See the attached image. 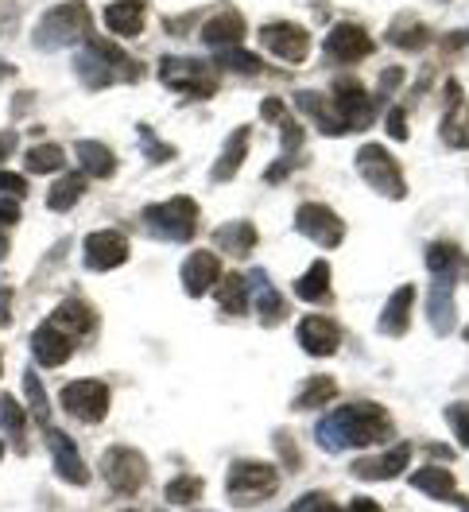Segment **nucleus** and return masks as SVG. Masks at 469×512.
Masks as SVG:
<instances>
[{
	"mask_svg": "<svg viewBox=\"0 0 469 512\" xmlns=\"http://www.w3.org/2000/svg\"><path fill=\"white\" fill-rule=\"evenodd\" d=\"M446 419H450V427H454L458 443H466L469 447V404H454V408H446Z\"/></svg>",
	"mask_w": 469,
	"mask_h": 512,
	"instance_id": "nucleus-45",
	"label": "nucleus"
},
{
	"mask_svg": "<svg viewBox=\"0 0 469 512\" xmlns=\"http://www.w3.org/2000/svg\"><path fill=\"white\" fill-rule=\"evenodd\" d=\"M8 74H12V66H8V63H0V82H4Z\"/></svg>",
	"mask_w": 469,
	"mask_h": 512,
	"instance_id": "nucleus-57",
	"label": "nucleus"
},
{
	"mask_svg": "<svg viewBox=\"0 0 469 512\" xmlns=\"http://www.w3.org/2000/svg\"><path fill=\"white\" fill-rule=\"evenodd\" d=\"M74 156L82 163V175H94V179H113L117 175V156L97 140H78Z\"/></svg>",
	"mask_w": 469,
	"mask_h": 512,
	"instance_id": "nucleus-27",
	"label": "nucleus"
},
{
	"mask_svg": "<svg viewBox=\"0 0 469 512\" xmlns=\"http://www.w3.org/2000/svg\"><path fill=\"white\" fill-rule=\"evenodd\" d=\"M345 512H384V509H380L376 501H369V497H357V501H353V505H349Z\"/></svg>",
	"mask_w": 469,
	"mask_h": 512,
	"instance_id": "nucleus-54",
	"label": "nucleus"
},
{
	"mask_svg": "<svg viewBox=\"0 0 469 512\" xmlns=\"http://www.w3.org/2000/svg\"><path fill=\"white\" fill-rule=\"evenodd\" d=\"M214 295H218L221 311H229V315H245L249 311V280L237 276V272L221 276L218 284H214Z\"/></svg>",
	"mask_w": 469,
	"mask_h": 512,
	"instance_id": "nucleus-31",
	"label": "nucleus"
},
{
	"mask_svg": "<svg viewBox=\"0 0 469 512\" xmlns=\"http://www.w3.org/2000/svg\"><path fill=\"white\" fill-rule=\"evenodd\" d=\"M245 39V16L237 8H221L214 12L206 24H202V43L214 47V51H225V47H241Z\"/></svg>",
	"mask_w": 469,
	"mask_h": 512,
	"instance_id": "nucleus-21",
	"label": "nucleus"
},
{
	"mask_svg": "<svg viewBox=\"0 0 469 512\" xmlns=\"http://www.w3.org/2000/svg\"><path fill=\"white\" fill-rule=\"evenodd\" d=\"M392 431V423L384 416V408H376L369 400L349 404L342 412H334L330 419L318 423V439L326 443V450L342 447H376L384 435Z\"/></svg>",
	"mask_w": 469,
	"mask_h": 512,
	"instance_id": "nucleus-1",
	"label": "nucleus"
},
{
	"mask_svg": "<svg viewBox=\"0 0 469 512\" xmlns=\"http://www.w3.org/2000/svg\"><path fill=\"white\" fill-rule=\"evenodd\" d=\"M411 307H415V288H411V284L392 291V299H388L384 311H380V334L404 338L407 326H411Z\"/></svg>",
	"mask_w": 469,
	"mask_h": 512,
	"instance_id": "nucleus-22",
	"label": "nucleus"
},
{
	"mask_svg": "<svg viewBox=\"0 0 469 512\" xmlns=\"http://www.w3.org/2000/svg\"><path fill=\"white\" fill-rule=\"evenodd\" d=\"M357 171H361V179H365L376 194H384V198H392V202L407 198L404 171H400L396 156H388L380 144H365V148L357 152Z\"/></svg>",
	"mask_w": 469,
	"mask_h": 512,
	"instance_id": "nucleus-7",
	"label": "nucleus"
},
{
	"mask_svg": "<svg viewBox=\"0 0 469 512\" xmlns=\"http://www.w3.org/2000/svg\"><path fill=\"white\" fill-rule=\"evenodd\" d=\"M214 66L233 70V74H264V70H268V66L260 63V55H252L245 47H225V51H218V55H214Z\"/></svg>",
	"mask_w": 469,
	"mask_h": 512,
	"instance_id": "nucleus-37",
	"label": "nucleus"
},
{
	"mask_svg": "<svg viewBox=\"0 0 469 512\" xmlns=\"http://www.w3.org/2000/svg\"><path fill=\"white\" fill-rule=\"evenodd\" d=\"M299 346L311 353V357H330L342 346V330L334 319H322V315H307L299 322Z\"/></svg>",
	"mask_w": 469,
	"mask_h": 512,
	"instance_id": "nucleus-18",
	"label": "nucleus"
},
{
	"mask_svg": "<svg viewBox=\"0 0 469 512\" xmlns=\"http://www.w3.org/2000/svg\"><path fill=\"white\" fill-rule=\"evenodd\" d=\"M411 485H415L419 493L435 497V501H446V497L462 501V497H458V481H454V474H450L446 466H423V470H415V474H411Z\"/></svg>",
	"mask_w": 469,
	"mask_h": 512,
	"instance_id": "nucleus-28",
	"label": "nucleus"
},
{
	"mask_svg": "<svg viewBox=\"0 0 469 512\" xmlns=\"http://www.w3.org/2000/svg\"><path fill=\"white\" fill-rule=\"evenodd\" d=\"M20 222V202L16 198H0V225H16Z\"/></svg>",
	"mask_w": 469,
	"mask_h": 512,
	"instance_id": "nucleus-51",
	"label": "nucleus"
},
{
	"mask_svg": "<svg viewBox=\"0 0 469 512\" xmlns=\"http://www.w3.org/2000/svg\"><path fill=\"white\" fill-rule=\"evenodd\" d=\"M24 423H28L24 404H20L12 392H0V427H4V431H12V435L20 439V435H24Z\"/></svg>",
	"mask_w": 469,
	"mask_h": 512,
	"instance_id": "nucleus-41",
	"label": "nucleus"
},
{
	"mask_svg": "<svg viewBox=\"0 0 469 512\" xmlns=\"http://www.w3.org/2000/svg\"><path fill=\"white\" fill-rule=\"evenodd\" d=\"M295 105H299V109H303L314 125L326 132V136H345L342 117H338V109H334V101H330V97L314 94V90H303V94H295Z\"/></svg>",
	"mask_w": 469,
	"mask_h": 512,
	"instance_id": "nucleus-26",
	"label": "nucleus"
},
{
	"mask_svg": "<svg viewBox=\"0 0 469 512\" xmlns=\"http://www.w3.org/2000/svg\"><path fill=\"white\" fill-rule=\"evenodd\" d=\"M287 171H291V160H276V167H272V171H268L264 179H268V183H280Z\"/></svg>",
	"mask_w": 469,
	"mask_h": 512,
	"instance_id": "nucleus-53",
	"label": "nucleus"
},
{
	"mask_svg": "<svg viewBox=\"0 0 469 512\" xmlns=\"http://www.w3.org/2000/svg\"><path fill=\"white\" fill-rule=\"evenodd\" d=\"M260 117H264V121H276V125H280L283 117H287V105H283L280 97H268V101L260 105Z\"/></svg>",
	"mask_w": 469,
	"mask_h": 512,
	"instance_id": "nucleus-50",
	"label": "nucleus"
},
{
	"mask_svg": "<svg viewBox=\"0 0 469 512\" xmlns=\"http://www.w3.org/2000/svg\"><path fill=\"white\" fill-rule=\"evenodd\" d=\"M330 101H334V109H338V117H342L345 132H361V128L373 125L376 101L365 94V86H361L357 78H338Z\"/></svg>",
	"mask_w": 469,
	"mask_h": 512,
	"instance_id": "nucleus-10",
	"label": "nucleus"
},
{
	"mask_svg": "<svg viewBox=\"0 0 469 512\" xmlns=\"http://www.w3.org/2000/svg\"><path fill=\"white\" fill-rule=\"evenodd\" d=\"M260 43L276 55V59H283V63H303L307 55H311V35H307V28H299V24H264L260 28Z\"/></svg>",
	"mask_w": 469,
	"mask_h": 512,
	"instance_id": "nucleus-13",
	"label": "nucleus"
},
{
	"mask_svg": "<svg viewBox=\"0 0 469 512\" xmlns=\"http://www.w3.org/2000/svg\"><path fill=\"white\" fill-rule=\"evenodd\" d=\"M427 319L435 326V334L454 330V276H435L431 299H427Z\"/></svg>",
	"mask_w": 469,
	"mask_h": 512,
	"instance_id": "nucleus-25",
	"label": "nucleus"
},
{
	"mask_svg": "<svg viewBox=\"0 0 469 512\" xmlns=\"http://www.w3.org/2000/svg\"><path fill=\"white\" fill-rule=\"evenodd\" d=\"M249 156V128H233L229 140H225V152H221L218 167H214V183H225L241 171V163Z\"/></svg>",
	"mask_w": 469,
	"mask_h": 512,
	"instance_id": "nucleus-30",
	"label": "nucleus"
},
{
	"mask_svg": "<svg viewBox=\"0 0 469 512\" xmlns=\"http://www.w3.org/2000/svg\"><path fill=\"white\" fill-rule=\"evenodd\" d=\"M28 194V179L24 175H16V171H0V198H24Z\"/></svg>",
	"mask_w": 469,
	"mask_h": 512,
	"instance_id": "nucleus-44",
	"label": "nucleus"
},
{
	"mask_svg": "<svg viewBox=\"0 0 469 512\" xmlns=\"http://www.w3.org/2000/svg\"><path fill=\"white\" fill-rule=\"evenodd\" d=\"M322 47H326V55H330L334 63L353 66V63H361V59H369L376 43L361 24H334L330 35L322 39Z\"/></svg>",
	"mask_w": 469,
	"mask_h": 512,
	"instance_id": "nucleus-12",
	"label": "nucleus"
},
{
	"mask_svg": "<svg viewBox=\"0 0 469 512\" xmlns=\"http://www.w3.org/2000/svg\"><path fill=\"white\" fill-rule=\"evenodd\" d=\"M245 280L252 284L249 295L256 299V315H260L264 326H276L280 319H287V299L272 288V280H268L264 272H252V276H245Z\"/></svg>",
	"mask_w": 469,
	"mask_h": 512,
	"instance_id": "nucleus-23",
	"label": "nucleus"
},
{
	"mask_svg": "<svg viewBox=\"0 0 469 512\" xmlns=\"http://www.w3.org/2000/svg\"><path fill=\"white\" fill-rule=\"evenodd\" d=\"M295 225H299L303 237H311L314 245H322V249H338V245L345 241V222L330 210V206H322V202L299 206Z\"/></svg>",
	"mask_w": 469,
	"mask_h": 512,
	"instance_id": "nucleus-11",
	"label": "nucleus"
},
{
	"mask_svg": "<svg viewBox=\"0 0 469 512\" xmlns=\"http://www.w3.org/2000/svg\"><path fill=\"white\" fill-rule=\"evenodd\" d=\"M144 12H148L144 0H113L105 8V28L121 39H132V35L144 32Z\"/></svg>",
	"mask_w": 469,
	"mask_h": 512,
	"instance_id": "nucleus-24",
	"label": "nucleus"
},
{
	"mask_svg": "<svg viewBox=\"0 0 469 512\" xmlns=\"http://www.w3.org/2000/svg\"><path fill=\"white\" fill-rule=\"evenodd\" d=\"M144 222L152 225L156 237H167V241H190L198 233V202L179 194V198H167L159 206H148L144 210Z\"/></svg>",
	"mask_w": 469,
	"mask_h": 512,
	"instance_id": "nucleus-6",
	"label": "nucleus"
},
{
	"mask_svg": "<svg viewBox=\"0 0 469 512\" xmlns=\"http://www.w3.org/2000/svg\"><path fill=\"white\" fill-rule=\"evenodd\" d=\"M66 163V152L59 144H35L32 152H28V171L32 175H51V171H59Z\"/></svg>",
	"mask_w": 469,
	"mask_h": 512,
	"instance_id": "nucleus-40",
	"label": "nucleus"
},
{
	"mask_svg": "<svg viewBox=\"0 0 469 512\" xmlns=\"http://www.w3.org/2000/svg\"><path fill=\"white\" fill-rule=\"evenodd\" d=\"M458 264H462V253H458V245H450V241H435V245L427 249V268H431V276H454Z\"/></svg>",
	"mask_w": 469,
	"mask_h": 512,
	"instance_id": "nucleus-39",
	"label": "nucleus"
},
{
	"mask_svg": "<svg viewBox=\"0 0 469 512\" xmlns=\"http://www.w3.org/2000/svg\"><path fill=\"white\" fill-rule=\"evenodd\" d=\"M35 47L39 51H63L74 43H86L94 35V20H90V8L82 0H63L55 8H47L35 24Z\"/></svg>",
	"mask_w": 469,
	"mask_h": 512,
	"instance_id": "nucleus-3",
	"label": "nucleus"
},
{
	"mask_svg": "<svg viewBox=\"0 0 469 512\" xmlns=\"http://www.w3.org/2000/svg\"><path fill=\"white\" fill-rule=\"evenodd\" d=\"M291 512H345V509L330 505V501H326L322 493H311V497H303V501H299V505H295Z\"/></svg>",
	"mask_w": 469,
	"mask_h": 512,
	"instance_id": "nucleus-46",
	"label": "nucleus"
},
{
	"mask_svg": "<svg viewBox=\"0 0 469 512\" xmlns=\"http://www.w3.org/2000/svg\"><path fill=\"white\" fill-rule=\"evenodd\" d=\"M458 505H462V512H469V501H466V497H462V501H458Z\"/></svg>",
	"mask_w": 469,
	"mask_h": 512,
	"instance_id": "nucleus-58",
	"label": "nucleus"
},
{
	"mask_svg": "<svg viewBox=\"0 0 469 512\" xmlns=\"http://www.w3.org/2000/svg\"><path fill=\"white\" fill-rule=\"evenodd\" d=\"M202 478L198 474H179V478L167 481V489H163V501L171 505V509H187V505H198V497H202Z\"/></svg>",
	"mask_w": 469,
	"mask_h": 512,
	"instance_id": "nucleus-35",
	"label": "nucleus"
},
{
	"mask_svg": "<svg viewBox=\"0 0 469 512\" xmlns=\"http://www.w3.org/2000/svg\"><path fill=\"white\" fill-rule=\"evenodd\" d=\"M466 43H469V28L466 32H454L450 39H446V47H450V51H458V47H466Z\"/></svg>",
	"mask_w": 469,
	"mask_h": 512,
	"instance_id": "nucleus-55",
	"label": "nucleus"
},
{
	"mask_svg": "<svg viewBox=\"0 0 469 512\" xmlns=\"http://www.w3.org/2000/svg\"><path fill=\"white\" fill-rule=\"evenodd\" d=\"M276 489H280V470H276L272 462H256V458L237 462V466L229 470V478H225V493H229V501H233V505H241V509L268 501Z\"/></svg>",
	"mask_w": 469,
	"mask_h": 512,
	"instance_id": "nucleus-4",
	"label": "nucleus"
},
{
	"mask_svg": "<svg viewBox=\"0 0 469 512\" xmlns=\"http://www.w3.org/2000/svg\"><path fill=\"white\" fill-rule=\"evenodd\" d=\"M442 140L450 148H469V101H454L446 105V117H442Z\"/></svg>",
	"mask_w": 469,
	"mask_h": 512,
	"instance_id": "nucleus-34",
	"label": "nucleus"
},
{
	"mask_svg": "<svg viewBox=\"0 0 469 512\" xmlns=\"http://www.w3.org/2000/svg\"><path fill=\"white\" fill-rule=\"evenodd\" d=\"M466 342H469V326H466Z\"/></svg>",
	"mask_w": 469,
	"mask_h": 512,
	"instance_id": "nucleus-60",
	"label": "nucleus"
},
{
	"mask_svg": "<svg viewBox=\"0 0 469 512\" xmlns=\"http://www.w3.org/2000/svg\"><path fill=\"white\" fill-rule=\"evenodd\" d=\"M63 400V412L82 423H101L109 416V384L94 381V377H82V381H70L59 392Z\"/></svg>",
	"mask_w": 469,
	"mask_h": 512,
	"instance_id": "nucleus-9",
	"label": "nucleus"
},
{
	"mask_svg": "<svg viewBox=\"0 0 469 512\" xmlns=\"http://www.w3.org/2000/svg\"><path fill=\"white\" fill-rule=\"evenodd\" d=\"M256 241H260L256 237V225L249 222H229L221 225V229H214V245L229 256H249L256 249Z\"/></svg>",
	"mask_w": 469,
	"mask_h": 512,
	"instance_id": "nucleus-29",
	"label": "nucleus"
},
{
	"mask_svg": "<svg viewBox=\"0 0 469 512\" xmlns=\"http://www.w3.org/2000/svg\"><path fill=\"white\" fill-rule=\"evenodd\" d=\"M0 458H4V443H0Z\"/></svg>",
	"mask_w": 469,
	"mask_h": 512,
	"instance_id": "nucleus-59",
	"label": "nucleus"
},
{
	"mask_svg": "<svg viewBox=\"0 0 469 512\" xmlns=\"http://www.w3.org/2000/svg\"><path fill=\"white\" fill-rule=\"evenodd\" d=\"M280 136H283V148H299V144H303V128L295 125L291 117L280 121Z\"/></svg>",
	"mask_w": 469,
	"mask_h": 512,
	"instance_id": "nucleus-48",
	"label": "nucleus"
},
{
	"mask_svg": "<svg viewBox=\"0 0 469 512\" xmlns=\"http://www.w3.org/2000/svg\"><path fill=\"white\" fill-rule=\"evenodd\" d=\"M43 431H47V447H51V454H55V474H59L63 481H70V485H86V481H90V470H86L82 454L74 450L70 435L55 431L51 423H47Z\"/></svg>",
	"mask_w": 469,
	"mask_h": 512,
	"instance_id": "nucleus-16",
	"label": "nucleus"
},
{
	"mask_svg": "<svg viewBox=\"0 0 469 512\" xmlns=\"http://www.w3.org/2000/svg\"><path fill=\"white\" fill-rule=\"evenodd\" d=\"M16 152V132H0V163Z\"/></svg>",
	"mask_w": 469,
	"mask_h": 512,
	"instance_id": "nucleus-52",
	"label": "nucleus"
},
{
	"mask_svg": "<svg viewBox=\"0 0 469 512\" xmlns=\"http://www.w3.org/2000/svg\"><path fill=\"white\" fill-rule=\"evenodd\" d=\"M388 43L400 47V51H423L431 43V28L427 24H411V20H400L392 32H388Z\"/></svg>",
	"mask_w": 469,
	"mask_h": 512,
	"instance_id": "nucleus-38",
	"label": "nucleus"
},
{
	"mask_svg": "<svg viewBox=\"0 0 469 512\" xmlns=\"http://www.w3.org/2000/svg\"><path fill=\"white\" fill-rule=\"evenodd\" d=\"M218 280H221V260L214 253L198 249V253H190L183 260V291H187L190 299H202L206 291H214Z\"/></svg>",
	"mask_w": 469,
	"mask_h": 512,
	"instance_id": "nucleus-17",
	"label": "nucleus"
},
{
	"mask_svg": "<svg viewBox=\"0 0 469 512\" xmlns=\"http://www.w3.org/2000/svg\"><path fill=\"white\" fill-rule=\"evenodd\" d=\"M388 132H392V140H407L404 105H392V109H388Z\"/></svg>",
	"mask_w": 469,
	"mask_h": 512,
	"instance_id": "nucleus-47",
	"label": "nucleus"
},
{
	"mask_svg": "<svg viewBox=\"0 0 469 512\" xmlns=\"http://www.w3.org/2000/svg\"><path fill=\"white\" fill-rule=\"evenodd\" d=\"M4 256H8V237L0 233V260H4Z\"/></svg>",
	"mask_w": 469,
	"mask_h": 512,
	"instance_id": "nucleus-56",
	"label": "nucleus"
},
{
	"mask_svg": "<svg viewBox=\"0 0 469 512\" xmlns=\"http://www.w3.org/2000/svg\"><path fill=\"white\" fill-rule=\"evenodd\" d=\"M128 260V237L117 229H97L86 237V268L94 272H113Z\"/></svg>",
	"mask_w": 469,
	"mask_h": 512,
	"instance_id": "nucleus-14",
	"label": "nucleus"
},
{
	"mask_svg": "<svg viewBox=\"0 0 469 512\" xmlns=\"http://www.w3.org/2000/svg\"><path fill=\"white\" fill-rule=\"evenodd\" d=\"M82 194H86V175H63V179L51 187V194H47V206H51L55 214H63V210H70Z\"/></svg>",
	"mask_w": 469,
	"mask_h": 512,
	"instance_id": "nucleus-36",
	"label": "nucleus"
},
{
	"mask_svg": "<svg viewBox=\"0 0 469 512\" xmlns=\"http://www.w3.org/2000/svg\"><path fill=\"white\" fill-rule=\"evenodd\" d=\"M334 396H338L334 377H307V381H303V392L295 396V408H299V412H318V408H326Z\"/></svg>",
	"mask_w": 469,
	"mask_h": 512,
	"instance_id": "nucleus-33",
	"label": "nucleus"
},
{
	"mask_svg": "<svg viewBox=\"0 0 469 512\" xmlns=\"http://www.w3.org/2000/svg\"><path fill=\"white\" fill-rule=\"evenodd\" d=\"M101 474L113 485V493L136 497L148 485V458L136 447H109L101 454Z\"/></svg>",
	"mask_w": 469,
	"mask_h": 512,
	"instance_id": "nucleus-8",
	"label": "nucleus"
},
{
	"mask_svg": "<svg viewBox=\"0 0 469 512\" xmlns=\"http://www.w3.org/2000/svg\"><path fill=\"white\" fill-rule=\"evenodd\" d=\"M74 70L90 90H105L113 82H140V74H144V66L132 63L117 43H105V39H94V35L86 39V51L78 55Z\"/></svg>",
	"mask_w": 469,
	"mask_h": 512,
	"instance_id": "nucleus-2",
	"label": "nucleus"
},
{
	"mask_svg": "<svg viewBox=\"0 0 469 512\" xmlns=\"http://www.w3.org/2000/svg\"><path fill=\"white\" fill-rule=\"evenodd\" d=\"M407 462H411V447H407V443H396L388 454L357 458L349 474H353V478H361V481H388V478H396V474H404Z\"/></svg>",
	"mask_w": 469,
	"mask_h": 512,
	"instance_id": "nucleus-20",
	"label": "nucleus"
},
{
	"mask_svg": "<svg viewBox=\"0 0 469 512\" xmlns=\"http://www.w3.org/2000/svg\"><path fill=\"white\" fill-rule=\"evenodd\" d=\"M136 132H140V148H144V156H148V163H167V160H175V148H171V144H159L156 132H152L148 125H140Z\"/></svg>",
	"mask_w": 469,
	"mask_h": 512,
	"instance_id": "nucleus-43",
	"label": "nucleus"
},
{
	"mask_svg": "<svg viewBox=\"0 0 469 512\" xmlns=\"http://www.w3.org/2000/svg\"><path fill=\"white\" fill-rule=\"evenodd\" d=\"M159 82L175 94L187 97H214L218 94V70L202 63V59H187V55H163L159 59Z\"/></svg>",
	"mask_w": 469,
	"mask_h": 512,
	"instance_id": "nucleus-5",
	"label": "nucleus"
},
{
	"mask_svg": "<svg viewBox=\"0 0 469 512\" xmlns=\"http://www.w3.org/2000/svg\"><path fill=\"white\" fill-rule=\"evenodd\" d=\"M32 353L43 369H59V365H66V357L74 353V342L66 338L55 322H43V326L32 330Z\"/></svg>",
	"mask_w": 469,
	"mask_h": 512,
	"instance_id": "nucleus-19",
	"label": "nucleus"
},
{
	"mask_svg": "<svg viewBox=\"0 0 469 512\" xmlns=\"http://www.w3.org/2000/svg\"><path fill=\"white\" fill-rule=\"evenodd\" d=\"M47 322H55L66 338L78 346L82 338H90V334L97 330V311L90 307V303H82V299H63V303L51 311V319Z\"/></svg>",
	"mask_w": 469,
	"mask_h": 512,
	"instance_id": "nucleus-15",
	"label": "nucleus"
},
{
	"mask_svg": "<svg viewBox=\"0 0 469 512\" xmlns=\"http://www.w3.org/2000/svg\"><path fill=\"white\" fill-rule=\"evenodd\" d=\"M400 82H404V70H400V66H388V74L380 78V101H388V97H392V90H396Z\"/></svg>",
	"mask_w": 469,
	"mask_h": 512,
	"instance_id": "nucleus-49",
	"label": "nucleus"
},
{
	"mask_svg": "<svg viewBox=\"0 0 469 512\" xmlns=\"http://www.w3.org/2000/svg\"><path fill=\"white\" fill-rule=\"evenodd\" d=\"M295 295H299V299H307V303H322V299H330V264H326V260H314L311 268L295 280Z\"/></svg>",
	"mask_w": 469,
	"mask_h": 512,
	"instance_id": "nucleus-32",
	"label": "nucleus"
},
{
	"mask_svg": "<svg viewBox=\"0 0 469 512\" xmlns=\"http://www.w3.org/2000/svg\"><path fill=\"white\" fill-rule=\"evenodd\" d=\"M24 392H28V400H32V416L39 419V427H47V423H51V404H47V392H43V381L35 377L32 369L24 373Z\"/></svg>",
	"mask_w": 469,
	"mask_h": 512,
	"instance_id": "nucleus-42",
	"label": "nucleus"
}]
</instances>
